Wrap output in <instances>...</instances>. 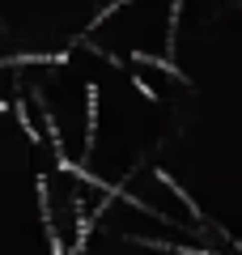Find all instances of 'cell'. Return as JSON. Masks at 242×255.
Wrapping results in <instances>:
<instances>
[{
  "instance_id": "obj_3",
  "label": "cell",
  "mask_w": 242,
  "mask_h": 255,
  "mask_svg": "<svg viewBox=\"0 0 242 255\" xmlns=\"http://www.w3.org/2000/svg\"><path fill=\"white\" fill-rule=\"evenodd\" d=\"M123 4H127V0H111V4H107V9H102V13H94V17H90V30H94V26H102V21H107L111 13H119V9H123Z\"/></svg>"
},
{
  "instance_id": "obj_2",
  "label": "cell",
  "mask_w": 242,
  "mask_h": 255,
  "mask_svg": "<svg viewBox=\"0 0 242 255\" xmlns=\"http://www.w3.org/2000/svg\"><path fill=\"white\" fill-rule=\"evenodd\" d=\"M132 60H136V64H153V68H157V73H166V77H174V81H179V85H187V77H183V73H179V68H174L170 60H161V55H149V51H136Z\"/></svg>"
},
{
  "instance_id": "obj_4",
  "label": "cell",
  "mask_w": 242,
  "mask_h": 255,
  "mask_svg": "<svg viewBox=\"0 0 242 255\" xmlns=\"http://www.w3.org/2000/svg\"><path fill=\"white\" fill-rule=\"evenodd\" d=\"M179 13H183V0H174V4H170V34H166L170 47H174V38H179Z\"/></svg>"
},
{
  "instance_id": "obj_1",
  "label": "cell",
  "mask_w": 242,
  "mask_h": 255,
  "mask_svg": "<svg viewBox=\"0 0 242 255\" xmlns=\"http://www.w3.org/2000/svg\"><path fill=\"white\" fill-rule=\"evenodd\" d=\"M94 140H98V85L85 81V162L94 153Z\"/></svg>"
}]
</instances>
